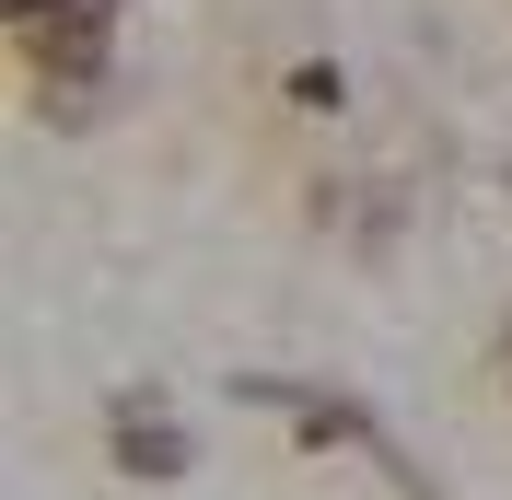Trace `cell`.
Here are the masks:
<instances>
[{
	"label": "cell",
	"mask_w": 512,
	"mask_h": 500,
	"mask_svg": "<svg viewBox=\"0 0 512 500\" xmlns=\"http://www.w3.org/2000/svg\"><path fill=\"white\" fill-rule=\"evenodd\" d=\"M12 35H24L47 70H70V59L105 47V0H12Z\"/></svg>",
	"instance_id": "obj_1"
},
{
	"label": "cell",
	"mask_w": 512,
	"mask_h": 500,
	"mask_svg": "<svg viewBox=\"0 0 512 500\" xmlns=\"http://www.w3.org/2000/svg\"><path fill=\"white\" fill-rule=\"evenodd\" d=\"M117 454H128V477H175V454H187V442L163 431V407L128 396V407H117Z\"/></svg>",
	"instance_id": "obj_2"
}]
</instances>
